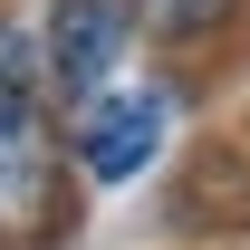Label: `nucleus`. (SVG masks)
I'll return each instance as SVG.
<instances>
[{
	"mask_svg": "<svg viewBox=\"0 0 250 250\" xmlns=\"http://www.w3.org/2000/svg\"><path fill=\"white\" fill-rule=\"evenodd\" d=\"M135 0H48V20H39V58H48V96L58 106H87L96 87H116L125 58H135Z\"/></svg>",
	"mask_w": 250,
	"mask_h": 250,
	"instance_id": "7ed1b4c3",
	"label": "nucleus"
},
{
	"mask_svg": "<svg viewBox=\"0 0 250 250\" xmlns=\"http://www.w3.org/2000/svg\"><path fill=\"white\" fill-rule=\"evenodd\" d=\"M87 183L67 164V106L48 96L39 29L0 10V250H67Z\"/></svg>",
	"mask_w": 250,
	"mask_h": 250,
	"instance_id": "f257e3e1",
	"label": "nucleus"
},
{
	"mask_svg": "<svg viewBox=\"0 0 250 250\" xmlns=\"http://www.w3.org/2000/svg\"><path fill=\"white\" fill-rule=\"evenodd\" d=\"M164 221H173L183 241H231V231H250V154L241 145H202V154L173 173V192H164Z\"/></svg>",
	"mask_w": 250,
	"mask_h": 250,
	"instance_id": "20e7f679",
	"label": "nucleus"
},
{
	"mask_svg": "<svg viewBox=\"0 0 250 250\" xmlns=\"http://www.w3.org/2000/svg\"><path fill=\"white\" fill-rule=\"evenodd\" d=\"M135 20H145V39H154V48H173V58H183V48H212V39L241 20V0H135Z\"/></svg>",
	"mask_w": 250,
	"mask_h": 250,
	"instance_id": "39448f33",
	"label": "nucleus"
},
{
	"mask_svg": "<svg viewBox=\"0 0 250 250\" xmlns=\"http://www.w3.org/2000/svg\"><path fill=\"white\" fill-rule=\"evenodd\" d=\"M173 116H183V77H116L87 106H67V164H77V183H96V192L145 183L164 164Z\"/></svg>",
	"mask_w": 250,
	"mask_h": 250,
	"instance_id": "f03ea898",
	"label": "nucleus"
}]
</instances>
